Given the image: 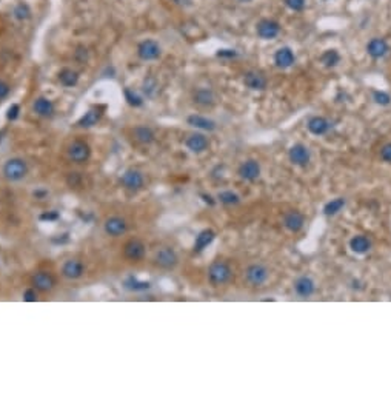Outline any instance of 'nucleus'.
<instances>
[{
	"mask_svg": "<svg viewBox=\"0 0 391 393\" xmlns=\"http://www.w3.org/2000/svg\"><path fill=\"white\" fill-rule=\"evenodd\" d=\"M233 278V269L231 265L226 261H213L208 267V281L214 287H219V285L228 284Z\"/></svg>",
	"mask_w": 391,
	"mask_h": 393,
	"instance_id": "nucleus-1",
	"label": "nucleus"
},
{
	"mask_svg": "<svg viewBox=\"0 0 391 393\" xmlns=\"http://www.w3.org/2000/svg\"><path fill=\"white\" fill-rule=\"evenodd\" d=\"M2 173H3V177L6 181H11V182H19L22 181L23 177L28 174V164L25 162L23 159L20 157H13V159H8L3 168H2Z\"/></svg>",
	"mask_w": 391,
	"mask_h": 393,
	"instance_id": "nucleus-2",
	"label": "nucleus"
},
{
	"mask_svg": "<svg viewBox=\"0 0 391 393\" xmlns=\"http://www.w3.org/2000/svg\"><path fill=\"white\" fill-rule=\"evenodd\" d=\"M243 278L250 285H253V287H262V285L267 284V281L270 279V270L267 265H263L260 262H254L245 269Z\"/></svg>",
	"mask_w": 391,
	"mask_h": 393,
	"instance_id": "nucleus-3",
	"label": "nucleus"
},
{
	"mask_svg": "<svg viewBox=\"0 0 391 393\" xmlns=\"http://www.w3.org/2000/svg\"><path fill=\"white\" fill-rule=\"evenodd\" d=\"M179 264V256L172 247H162L154 255V265L162 270H174Z\"/></svg>",
	"mask_w": 391,
	"mask_h": 393,
	"instance_id": "nucleus-4",
	"label": "nucleus"
},
{
	"mask_svg": "<svg viewBox=\"0 0 391 393\" xmlns=\"http://www.w3.org/2000/svg\"><path fill=\"white\" fill-rule=\"evenodd\" d=\"M288 160L294 167H299V168H305L310 165L311 162V150L308 148L305 144H301V142H297L293 147L288 150Z\"/></svg>",
	"mask_w": 391,
	"mask_h": 393,
	"instance_id": "nucleus-5",
	"label": "nucleus"
},
{
	"mask_svg": "<svg viewBox=\"0 0 391 393\" xmlns=\"http://www.w3.org/2000/svg\"><path fill=\"white\" fill-rule=\"evenodd\" d=\"M120 182L125 190H128L131 193H137L145 187V177H143V173L139 171V170L130 168L122 174Z\"/></svg>",
	"mask_w": 391,
	"mask_h": 393,
	"instance_id": "nucleus-6",
	"label": "nucleus"
},
{
	"mask_svg": "<svg viewBox=\"0 0 391 393\" xmlns=\"http://www.w3.org/2000/svg\"><path fill=\"white\" fill-rule=\"evenodd\" d=\"M68 157L76 164H85L91 157V147L84 140H72L68 147Z\"/></svg>",
	"mask_w": 391,
	"mask_h": 393,
	"instance_id": "nucleus-7",
	"label": "nucleus"
},
{
	"mask_svg": "<svg viewBox=\"0 0 391 393\" xmlns=\"http://www.w3.org/2000/svg\"><path fill=\"white\" fill-rule=\"evenodd\" d=\"M238 174L242 181L245 182H256L260 174H262V168L260 164L256 159H247L239 165L238 168Z\"/></svg>",
	"mask_w": 391,
	"mask_h": 393,
	"instance_id": "nucleus-8",
	"label": "nucleus"
},
{
	"mask_svg": "<svg viewBox=\"0 0 391 393\" xmlns=\"http://www.w3.org/2000/svg\"><path fill=\"white\" fill-rule=\"evenodd\" d=\"M282 225L289 233H299L305 227V214L299 210H288L282 218Z\"/></svg>",
	"mask_w": 391,
	"mask_h": 393,
	"instance_id": "nucleus-9",
	"label": "nucleus"
},
{
	"mask_svg": "<svg viewBox=\"0 0 391 393\" xmlns=\"http://www.w3.org/2000/svg\"><path fill=\"white\" fill-rule=\"evenodd\" d=\"M147 253V247L140 239H130L128 242L123 245V256L128 259L130 262H139L145 257Z\"/></svg>",
	"mask_w": 391,
	"mask_h": 393,
	"instance_id": "nucleus-10",
	"label": "nucleus"
},
{
	"mask_svg": "<svg viewBox=\"0 0 391 393\" xmlns=\"http://www.w3.org/2000/svg\"><path fill=\"white\" fill-rule=\"evenodd\" d=\"M31 282H33V287L37 290V291H42V293L51 291L54 287H56V284H57L56 278H54V274L51 272H45V270L35 273L33 276Z\"/></svg>",
	"mask_w": 391,
	"mask_h": 393,
	"instance_id": "nucleus-11",
	"label": "nucleus"
},
{
	"mask_svg": "<svg viewBox=\"0 0 391 393\" xmlns=\"http://www.w3.org/2000/svg\"><path fill=\"white\" fill-rule=\"evenodd\" d=\"M185 147L194 154H201L210 148V139L204 133H191L185 139Z\"/></svg>",
	"mask_w": 391,
	"mask_h": 393,
	"instance_id": "nucleus-12",
	"label": "nucleus"
},
{
	"mask_svg": "<svg viewBox=\"0 0 391 393\" xmlns=\"http://www.w3.org/2000/svg\"><path fill=\"white\" fill-rule=\"evenodd\" d=\"M293 289H294V293L297 294L299 298L308 299L316 293V282H314L313 278H310V276L304 274V276H299V278L294 281Z\"/></svg>",
	"mask_w": 391,
	"mask_h": 393,
	"instance_id": "nucleus-13",
	"label": "nucleus"
},
{
	"mask_svg": "<svg viewBox=\"0 0 391 393\" xmlns=\"http://www.w3.org/2000/svg\"><path fill=\"white\" fill-rule=\"evenodd\" d=\"M103 230L108 236L119 238V236H123L126 231H128V222L120 216H111L105 221Z\"/></svg>",
	"mask_w": 391,
	"mask_h": 393,
	"instance_id": "nucleus-14",
	"label": "nucleus"
},
{
	"mask_svg": "<svg viewBox=\"0 0 391 393\" xmlns=\"http://www.w3.org/2000/svg\"><path fill=\"white\" fill-rule=\"evenodd\" d=\"M243 84H245V86L250 88V90H253V91H263L268 85V80L260 73V71L251 69V71H248V73H245Z\"/></svg>",
	"mask_w": 391,
	"mask_h": 393,
	"instance_id": "nucleus-15",
	"label": "nucleus"
},
{
	"mask_svg": "<svg viewBox=\"0 0 391 393\" xmlns=\"http://www.w3.org/2000/svg\"><path fill=\"white\" fill-rule=\"evenodd\" d=\"M85 273V265L79 259H68V261L62 265V276L67 279H79Z\"/></svg>",
	"mask_w": 391,
	"mask_h": 393,
	"instance_id": "nucleus-16",
	"label": "nucleus"
},
{
	"mask_svg": "<svg viewBox=\"0 0 391 393\" xmlns=\"http://www.w3.org/2000/svg\"><path fill=\"white\" fill-rule=\"evenodd\" d=\"M331 122L323 118V116H313V118L306 122V128L313 136H325L326 133L331 130Z\"/></svg>",
	"mask_w": 391,
	"mask_h": 393,
	"instance_id": "nucleus-17",
	"label": "nucleus"
},
{
	"mask_svg": "<svg viewBox=\"0 0 391 393\" xmlns=\"http://www.w3.org/2000/svg\"><path fill=\"white\" fill-rule=\"evenodd\" d=\"M193 101L196 105L202 106V108H213L217 102L214 91L210 90V88H199V90H196L193 94Z\"/></svg>",
	"mask_w": 391,
	"mask_h": 393,
	"instance_id": "nucleus-18",
	"label": "nucleus"
},
{
	"mask_svg": "<svg viewBox=\"0 0 391 393\" xmlns=\"http://www.w3.org/2000/svg\"><path fill=\"white\" fill-rule=\"evenodd\" d=\"M160 47L154 40H145L137 48V54L142 60H156L160 56Z\"/></svg>",
	"mask_w": 391,
	"mask_h": 393,
	"instance_id": "nucleus-19",
	"label": "nucleus"
},
{
	"mask_svg": "<svg viewBox=\"0 0 391 393\" xmlns=\"http://www.w3.org/2000/svg\"><path fill=\"white\" fill-rule=\"evenodd\" d=\"M350 250L354 253V255H357V256H363V255H367L370 250H371V240L368 236L365 235H356V236H353L350 239Z\"/></svg>",
	"mask_w": 391,
	"mask_h": 393,
	"instance_id": "nucleus-20",
	"label": "nucleus"
},
{
	"mask_svg": "<svg viewBox=\"0 0 391 393\" xmlns=\"http://www.w3.org/2000/svg\"><path fill=\"white\" fill-rule=\"evenodd\" d=\"M296 62V56L291 48L288 47H284V48H279L274 54V64L277 68H282V69H287V68H291L294 65Z\"/></svg>",
	"mask_w": 391,
	"mask_h": 393,
	"instance_id": "nucleus-21",
	"label": "nucleus"
},
{
	"mask_svg": "<svg viewBox=\"0 0 391 393\" xmlns=\"http://www.w3.org/2000/svg\"><path fill=\"white\" fill-rule=\"evenodd\" d=\"M187 122L193 128L202 130V131H214L217 128V123L213 119L205 118V116H201V114H191V116H188Z\"/></svg>",
	"mask_w": 391,
	"mask_h": 393,
	"instance_id": "nucleus-22",
	"label": "nucleus"
},
{
	"mask_svg": "<svg viewBox=\"0 0 391 393\" xmlns=\"http://www.w3.org/2000/svg\"><path fill=\"white\" fill-rule=\"evenodd\" d=\"M279 31H280L279 23L274 22V20H270V19H263L257 25V34H259V37L267 39V40L274 39L276 35L279 34Z\"/></svg>",
	"mask_w": 391,
	"mask_h": 393,
	"instance_id": "nucleus-23",
	"label": "nucleus"
},
{
	"mask_svg": "<svg viewBox=\"0 0 391 393\" xmlns=\"http://www.w3.org/2000/svg\"><path fill=\"white\" fill-rule=\"evenodd\" d=\"M214 239H216V231H214V230H211V228H205V230H202L201 233H199V235L196 236L194 245H193L194 252H196V253L204 252V250H205L208 245H211V244L214 242Z\"/></svg>",
	"mask_w": 391,
	"mask_h": 393,
	"instance_id": "nucleus-24",
	"label": "nucleus"
},
{
	"mask_svg": "<svg viewBox=\"0 0 391 393\" xmlns=\"http://www.w3.org/2000/svg\"><path fill=\"white\" fill-rule=\"evenodd\" d=\"M134 140L139 142L140 145H151L156 140V135H154L153 128L147 127V125H139L133 130Z\"/></svg>",
	"mask_w": 391,
	"mask_h": 393,
	"instance_id": "nucleus-25",
	"label": "nucleus"
},
{
	"mask_svg": "<svg viewBox=\"0 0 391 393\" xmlns=\"http://www.w3.org/2000/svg\"><path fill=\"white\" fill-rule=\"evenodd\" d=\"M390 51L388 43L384 39H371L367 45V52L373 59H382Z\"/></svg>",
	"mask_w": 391,
	"mask_h": 393,
	"instance_id": "nucleus-26",
	"label": "nucleus"
},
{
	"mask_svg": "<svg viewBox=\"0 0 391 393\" xmlns=\"http://www.w3.org/2000/svg\"><path fill=\"white\" fill-rule=\"evenodd\" d=\"M33 110L35 114L42 116V118H50L54 114V103L47 99V97H37L33 103Z\"/></svg>",
	"mask_w": 391,
	"mask_h": 393,
	"instance_id": "nucleus-27",
	"label": "nucleus"
},
{
	"mask_svg": "<svg viewBox=\"0 0 391 393\" xmlns=\"http://www.w3.org/2000/svg\"><path fill=\"white\" fill-rule=\"evenodd\" d=\"M345 205H347V199L342 198V196H339V198H334V199L326 202L323 205V208H322V213L325 214V216L333 218V216L339 214L345 208Z\"/></svg>",
	"mask_w": 391,
	"mask_h": 393,
	"instance_id": "nucleus-28",
	"label": "nucleus"
},
{
	"mask_svg": "<svg viewBox=\"0 0 391 393\" xmlns=\"http://www.w3.org/2000/svg\"><path fill=\"white\" fill-rule=\"evenodd\" d=\"M217 201L226 205V207H234V205L240 204V196L238 193H234L233 190H223L217 194Z\"/></svg>",
	"mask_w": 391,
	"mask_h": 393,
	"instance_id": "nucleus-29",
	"label": "nucleus"
},
{
	"mask_svg": "<svg viewBox=\"0 0 391 393\" xmlns=\"http://www.w3.org/2000/svg\"><path fill=\"white\" fill-rule=\"evenodd\" d=\"M59 80L63 86H76L79 82V74L76 73V71L65 68L59 73Z\"/></svg>",
	"mask_w": 391,
	"mask_h": 393,
	"instance_id": "nucleus-30",
	"label": "nucleus"
},
{
	"mask_svg": "<svg viewBox=\"0 0 391 393\" xmlns=\"http://www.w3.org/2000/svg\"><path fill=\"white\" fill-rule=\"evenodd\" d=\"M99 119H101V114H99L97 111H94V110H89L88 113H85L79 119L77 125H79V127H82V128H91V127H94V125L99 122Z\"/></svg>",
	"mask_w": 391,
	"mask_h": 393,
	"instance_id": "nucleus-31",
	"label": "nucleus"
},
{
	"mask_svg": "<svg viewBox=\"0 0 391 393\" xmlns=\"http://www.w3.org/2000/svg\"><path fill=\"white\" fill-rule=\"evenodd\" d=\"M321 62L325 67L333 68L340 62V54L336 50H326L323 54L321 56Z\"/></svg>",
	"mask_w": 391,
	"mask_h": 393,
	"instance_id": "nucleus-32",
	"label": "nucleus"
},
{
	"mask_svg": "<svg viewBox=\"0 0 391 393\" xmlns=\"http://www.w3.org/2000/svg\"><path fill=\"white\" fill-rule=\"evenodd\" d=\"M125 287L133 291H143V290H148L151 287V284L147 281H140L137 278H134V276H130L128 279H125Z\"/></svg>",
	"mask_w": 391,
	"mask_h": 393,
	"instance_id": "nucleus-33",
	"label": "nucleus"
},
{
	"mask_svg": "<svg viewBox=\"0 0 391 393\" xmlns=\"http://www.w3.org/2000/svg\"><path fill=\"white\" fill-rule=\"evenodd\" d=\"M142 90L143 93L147 94V97H154L159 91V84L157 80L154 77H147L143 80V85H142Z\"/></svg>",
	"mask_w": 391,
	"mask_h": 393,
	"instance_id": "nucleus-34",
	"label": "nucleus"
},
{
	"mask_svg": "<svg viewBox=\"0 0 391 393\" xmlns=\"http://www.w3.org/2000/svg\"><path fill=\"white\" fill-rule=\"evenodd\" d=\"M373 101H374L380 106H387V105L391 103V96L387 91L376 90V91H373Z\"/></svg>",
	"mask_w": 391,
	"mask_h": 393,
	"instance_id": "nucleus-35",
	"label": "nucleus"
},
{
	"mask_svg": "<svg viewBox=\"0 0 391 393\" xmlns=\"http://www.w3.org/2000/svg\"><path fill=\"white\" fill-rule=\"evenodd\" d=\"M125 99H126V102H128L131 106H136V108H137V106H142V105H143L142 97H140L139 94H136L134 91L128 90V88H126V90H125Z\"/></svg>",
	"mask_w": 391,
	"mask_h": 393,
	"instance_id": "nucleus-36",
	"label": "nucleus"
},
{
	"mask_svg": "<svg viewBox=\"0 0 391 393\" xmlns=\"http://www.w3.org/2000/svg\"><path fill=\"white\" fill-rule=\"evenodd\" d=\"M30 14H31L30 8H28V5H25V3H19L14 8V16H16V19H19V20L28 19Z\"/></svg>",
	"mask_w": 391,
	"mask_h": 393,
	"instance_id": "nucleus-37",
	"label": "nucleus"
},
{
	"mask_svg": "<svg viewBox=\"0 0 391 393\" xmlns=\"http://www.w3.org/2000/svg\"><path fill=\"white\" fill-rule=\"evenodd\" d=\"M379 157H380L382 162L391 165V142H387V144H384V145L380 147Z\"/></svg>",
	"mask_w": 391,
	"mask_h": 393,
	"instance_id": "nucleus-38",
	"label": "nucleus"
},
{
	"mask_svg": "<svg viewBox=\"0 0 391 393\" xmlns=\"http://www.w3.org/2000/svg\"><path fill=\"white\" fill-rule=\"evenodd\" d=\"M37 299H39V298H37V290H35L34 287L26 289V290L23 291V301H26V302H35Z\"/></svg>",
	"mask_w": 391,
	"mask_h": 393,
	"instance_id": "nucleus-39",
	"label": "nucleus"
},
{
	"mask_svg": "<svg viewBox=\"0 0 391 393\" xmlns=\"http://www.w3.org/2000/svg\"><path fill=\"white\" fill-rule=\"evenodd\" d=\"M285 3L293 11H302L305 6V0H285Z\"/></svg>",
	"mask_w": 391,
	"mask_h": 393,
	"instance_id": "nucleus-40",
	"label": "nucleus"
},
{
	"mask_svg": "<svg viewBox=\"0 0 391 393\" xmlns=\"http://www.w3.org/2000/svg\"><path fill=\"white\" fill-rule=\"evenodd\" d=\"M19 113H20V106L17 103L11 105L10 108H8V113H6L8 120H16L17 118H19Z\"/></svg>",
	"mask_w": 391,
	"mask_h": 393,
	"instance_id": "nucleus-41",
	"label": "nucleus"
},
{
	"mask_svg": "<svg viewBox=\"0 0 391 393\" xmlns=\"http://www.w3.org/2000/svg\"><path fill=\"white\" fill-rule=\"evenodd\" d=\"M76 60H79L80 64H85V62L88 60V51L86 48L84 47H79L77 51H76Z\"/></svg>",
	"mask_w": 391,
	"mask_h": 393,
	"instance_id": "nucleus-42",
	"label": "nucleus"
},
{
	"mask_svg": "<svg viewBox=\"0 0 391 393\" xmlns=\"http://www.w3.org/2000/svg\"><path fill=\"white\" fill-rule=\"evenodd\" d=\"M80 179H82V177H80L79 173H69L68 177H67V182H68V185H71V187H76V185H79Z\"/></svg>",
	"mask_w": 391,
	"mask_h": 393,
	"instance_id": "nucleus-43",
	"label": "nucleus"
},
{
	"mask_svg": "<svg viewBox=\"0 0 391 393\" xmlns=\"http://www.w3.org/2000/svg\"><path fill=\"white\" fill-rule=\"evenodd\" d=\"M238 56V52L234 50H219L217 51V57H226V59H233Z\"/></svg>",
	"mask_w": 391,
	"mask_h": 393,
	"instance_id": "nucleus-44",
	"label": "nucleus"
},
{
	"mask_svg": "<svg viewBox=\"0 0 391 393\" xmlns=\"http://www.w3.org/2000/svg\"><path fill=\"white\" fill-rule=\"evenodd\" d=\"M8 94H10V85L3 82V80H0V101L5 99Z\"/></svg>",
	"mask_w": 391,
	"mask_h": 393,
	"instance_id": "nucleus-45",
	"label": "nucleus"
},
{
	"mask_svg": "<svg viewBox=\"0 0 391 393\" xmlns=\"http://www.w3.org/2000/svg\"><path fill=\"white\" fill-rule=\"evenodd\" d=\"M59 218V213L57 211H51V213H45L40 216L42 221H56Z\"/></svg>",
	"mask_w": 391,
	"mask_h": 393,
	"instance_id": "nucleus-46",
	"label": "nucleus"
},
{
	"mask_svg": "<svg viewBox=\"0 0 391 393\" xmlns=\"http://www.w3.org/2000/svg\"><path fill=\"white\" fill-rule=\"evenodd\" d=\"M47 194H48V191H47V190H37V191H34V198H37V199H43Z\"/></svg>",
	"mask_w": 391,
	"mask_h": 393,
	"instance_id": "nucleus-47",
	"label": "nucleus"
},
{
	"mask_svg": "<svg viewBox=\"0 0 391 393\" xmlns=\"http://www.w3.org/2000/svg\"><path fill=\"white\" fill-rule=\"evenodd\" d=\"M211 199H213L211 196H206V194H204V201H205V202H210V204L213 205V204H214V201H211Z\"/></svg>",
	"mask_w": 391,
	"mask_h": 393,
	"instance_id": "nucleus-48",
	"label": "nucleus"
},
{
	"mask_svg": "<svg viewBox=\"0 0 391 393\" xmlns=\"http://www.w3.org/2000/svg\"><path fill=\"white\" fill-rule=\"evenodd\" d=\"M174 2L180 5H189V0H174Z\"/></svg>",
	"mask_w": 391,
	"mask_h": 393,
	"instance_id": "nucleus-49",
	"label": "nucleus"
},
{
	"mask_svg": "<svg viewBox=\"0 0 391 393\" xmlns=\"http://www.w3.org/2000/svg\"><path fill=\"white\" fill-rule=\"evenodd\" d=\"M242 2H250V0H242Z\"/></svg>",
	"mask_w": 391,
	"mask_h": 393,
	"instance_id": "nucleus-50",
	"label": "nucleus"
}]
</instances>
